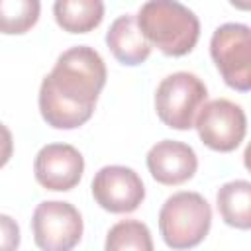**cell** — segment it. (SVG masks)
<instances>
[{
    "instance_id": "cell-7",
    "label": "cell",
    "mask_w": 251,
    "mask_h": 251,
    "mask_svg": "<svg viewBox=\"0 0 251 251\" xmlns=\"http://www.w3.org/2000/svg\"><path fill=\"white\" fill-rule=\"evenodd\" d=\"M194 127L206 147L229 153L241 145L247 133V118L239 104L227 98H216L200 108Z\"/></svg>"
},
{
    "instance_id": "cell-3",
    "label": "cell",
    "mask_w": 251,
    "mask_h": 251,
    "mask_svg": "<svg viewBox=\"0 0 251 251\" xmlns=\"http://www.w3.org/2000/svg\"><path fill=\"white\" fill-rule=\"evenodd\" d=\"M210 226L212 208L198 192H175L159 210V231L163 241L175 251L200 245L208 235Z\"/></svg>"
},
{
    "instance_id": "cell-9",
    "label": "cell",
    "mask_w": 251,
    "mask_h": 251,
    "mask_svg": "<svg viewBox=\"0 0 251 251\" xmlns=\"http://www.w3.org/2000/svg\"><path fill=\"white\" fill-rule=\"evenodd\" d=\"M33 173L43 188L65 192L80 182L84 159L80 151L69 143H47L35 155Z\"/></svg>"
},
{
    "instance_id": "cell-5",
    "label": "cell",
    "mask_w": 251,
    "mask_h": 251,
    "mask_svg": "<svg viewBox=\"0 0 251 251\" xmlns=\"http://www.w3.org/2000/svg\"><path fill=\"white\" fill-rule=\"evenodd\" d=\"M210 55L224 82L233 90L251 88V29L245 24H224L210 39Z\"/></svg>"
},
{
    "instance_id": "cell-13",
    "label": "cell",
    "mask_w": 251,
    "mask_h": 251,
    "mask_svg": "<svg viewBox=\"0 0 251 251\" xmlns=\"http://www.w3.org/2000/svg\"><path fill=\"white\" fill-rule=\"evenodd\" d=\"M55 22L69 33H86L100 25L104 2L100 0H57L53 4Z\"/></svg>"
},
{
    "instance_id": "cell-15",
    "label": "cell",
    "mask_w": 251,
    "mask_h": 251,
    "mask_svg": "<svg viewBox=\"0 0 251 251\" xmlns=\"http://www.w3.org/2000/svg\"><path fill=\"white\" fill-rule=\"evenodd\" d=\"M39 12L41 4L37 0H0V33H25L37 24Z\"/></svg>"
},
{
    "instance_id": "cell-8",
    "label": "cell",
    "mask_w": 251,
    "mask_h": 251,
    "mask_svg": "<svg viewBox=\"0 0 251 251\" xmlns=\"http://www.w3.org/2000/svg\"><path fill=\"white\" fill-rule=\"evenodd\" d=\"M92 196L100 208L112 214H129L145 198L141 176L124 165H106L92 178Z\"/></svg>"
},
{
    "instance_id": "cell-6",
    "label": "cell",
    "mask_w": 251,
    "mask_h": 251,
    "mask_svg": "<svg viewBox=\"0 0 251 251\" xmlns=\"http://www.w3.org/2000/svg\"><path fill=\"white\" fill-rule=\"evenodd\" d=\"M31 229L41 251H73L82 237V216L71 202L45 200L33 210Z\"/></svg>"
},
{
    "instance_id": "cell-11",
    "label": "cell",
    "mask_w": 251,
    "mask_h": 251,
    "mask_svg": "<svg viewBox=\"0 0 251 251\" xmlns=\"http://www.w3.org/2000/svg\"><path fill=\"white\" fill-rule=\"evenodd\" d=\"M106 45L112 55L127 67L141 65L151 55V45L139 31L133 14H122L110 24L106 31Z\"/></svg>"
},
{
    "instance_id": "cell-2",
    "label": "cell",
    "mask_w": 251,
    "mask_h": 251,
    "mask_svg": "<svg viewBox=\"0 0 251 251\" xmlns=\"http://www.w3.org/2000/svg\"><path fill=\"white\" fill-rule=\"evenodd\" d=\"M135 22L147 43L169 57L190 53L200 37L198 16L176 0H149L141 4Z\"/></svg>"
},
{
    "instance_id": "cell-12",
    "label": "cell",
    "mask_w": 251,
    "mask_h": 251,
    "mask_svg": "<svg viewBox=\"0 0 251 251\" xmlns=\"http://www.w3.org/2000/svg\"><path fill=\"white\" fill-rule=\"evenodd\" d=\"M216 206L222 220L237 229L251 227V182L245 178L229 180L220 186Z\"/></svg>"
},
{
    "instance_id": "cell-1",
    "label": "cell",
    "mask_w": 251,
    "mask_h": 251,
    "mask_svg": "<svg viewBox=\"0 0 251 251\" xmlns=\"http://www.w3.org/2000/svg\"><path fill=\"white\" fill-rule=\"evenodd\" d=\"M106 84V65L88 45H76L57 57L55 67L39 86V112L55 129H75L86 124Z\"/></svg>"
},
{
    "instance_id": "cell-10",
    "label": "cell",
    "mask_w": 251,
    "mask_h": 251,
    "mask_svg": "<svg viewBox=\"0 0 251 251\" xmlns=\"http://www.w3.org/2000/svg\"><path fill=\"white\" fill-rule=\"evenodd\" d=\"M147 169L151 176L167 186H176L190 180L198 169V157L188 143L163 139L147 151Z\"/></svg>"
},
{
    "instance_id": "cell-14",
    "label": "cell",
    "mask_w": 251,
    "mask_h": 251,
    "mask_svg": "<svg viewBox=\"0 0 251 251\" xmlns=\"http://www.w3.org/2000/svg\"><path fill=\"white\" fill-rule=\"evenodd\" d=\"M104 251H155L149 227L139 220H122L106 233Z\"/></svg>"
},
{
    "instance_id": "cell-17",
    "label": "cell",
    "mask_w": 251,
    "mask_h": 251,
    "mask_svg": "<svg viewBox=\"0 0 251 251\" xmlns=\"http://www.w3.org/2000/svg\"><path fill=\"white\" fill-rule=\"evenodd\" d=\"M14 153V137H12V131L0 122V169L10 161Z\"/></svg>"
},
{
    "instance_id": "cell-16",
    "label": "cell",
    "mask_w": 251,
    "mask_h": 251,
    "mask_svg": "<svg viewBox=\"0 0 251 251\" xmlns=\"http://www.w3.org/2000/svg\"><path fill=\"white\" fill-rule=\"evenodd\" d=\"M20 247V226L8 216L0 214V251H18Z\"/></svg>"
},
{
    "instance_id": "cell-4",
    "label": "cell",
    "mask_w": 251,
    "mask_h": 251,
    "mask_svg": "<svg viewBox=\"0 0 251 251\" xmlns=\"http://www.w3.org/2000/svg\"><path fill=\"white\" fill-rule=\"evenodd\" d=\"M206 84L194 73L178 71L159 82L155 90V110L167 127L186 131L194 127V120L206 104Z\"/></svg>"
}]
</instances>
